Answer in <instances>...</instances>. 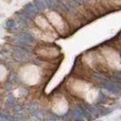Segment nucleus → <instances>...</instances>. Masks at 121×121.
<instances>
[{
  "label": "nucleus",
  "mask_w": 121,
  "mask_h": 121,
  "mask_svg": "<svg viewBox=\"0 0 121 121\" xmlns=\"http://www.w3.org/2000/svg\"><path fill=\"white\" fill-rule=\"evenodd\" d=\"M60 1H61V2H63V1H65V0H60Z\"/></svg>",
  "instance_id": "9b49d317"
},
{
  "label": "nucleus",
  "mask_w": 121,
  "mask_h": 121,
  "mask_svg": "<svg viewBox=\"0 0 121 121\" xmlns=\"http://www.w3.org/2000/svg\"><path fill=\"white\" fill-rule=\"evenodd\" d=\"M5 25H6V27L12 29V28L16 27L17 23H16L14 20H12V19H9V20H7V21L5 22Z\"/></svg>",
  "instance_id": "9d476101"
},
{
  "label": "nucleus",
  "mask_w": 121,
  "mask_h": 121,
  "mask_svg": "<svg viewBox=\"0 0 121 121\" xmlns=\"http://www.w3.org/2000/svg\"><path fill=\"white\" fill-rule=\"evenodd\" d=\"M103 55L105 57V60H107V63L110 66H112L115 69L118 68V64L120 62V58H119V55L116 51L112 50V48L106 47V48H104Z\"/></svg>",
  "instance_id": "7ed1b4c3"
},
{
  "label": "nucleus",
  "mask_w": 121,
  "mask_h": 121,
  "mask_svg": "<svg viewBox=\"0 0 121 121\" xmlns=\"http://www.w3.org/2000/svg\"><path fill=\"white\" fill-rule=\"evenodd\" d=\"M46 15H47L48 20L52 23V26H54L59 30L60 33V31L62 32L63 29H64V25L65 24H64L63 20L61 19V17L55 10H51V9H50V11L46 12Z\"/></svg>",
  "instance_id": "39448f33"
},
{
  "label": "nucleus",
  "mask_w": 121,
  "mask_h": 121,
  "mask_svg": "<svg viewBox=\"0 0 121 121\" xmlns=\"http://www.w3.org/2000/svg\"><path fill=\"white\" fill-rule=\"evenodd\" d=\"M20 78L26 84L33 85L39 79V72L38 68L35 65H27L22 67L20 71Z\"/></svg>",
  "instance_id": "f257e3e1"
},
{
  "label": "nucleus",
  "mask_w": 121,
  "mask_h": 121,
  "mask_svg": "<svg viewBox=\"0 0 121 121\" xmlns=\"http://www.w3.org/2000/svg\"><path fill=\"white\" fill-rule=\"evenodd\" d=\"M35 52L38 57L42 59H52L56 58L60 55V51L57 46H48V45H43V46H37L35 49Z\"/></svg>",
  "instance_id": "f03ea898"
},
{
  "label": "nucleus",
  "mask_w": 121,
  "mask_h": 121,
  "mask_svg": "<svg viewBox=\"0 0 121 121\" xmlns=\"http://www.w3.org/2000/svg\"><path fill=\"white\" fill-rule=\"evenodd\" d=\"M38 18L36 19V24L37 26L42 28L43 31L47 32V33H54V28H52L50 26V25L46 22V20L44 18H43L42 16H37Z\"/></svg>",
  "instance_id": "423d86ee"
},
{
  "label": "nucleus",
  "mask_w": 121,
  "mask_h": 121,
  "mask_svg": "<svg viewBox=\"0 0 121 121\" xmlns=\"http://www.w3.org/2000/svg\"><path fill=\"white\" fill-rule=\"evenodd\" d=\"M60 109H61V114H63V113L67 111V103H66V101H65L64 98H61V99H60V102L59 101L58 103H55V104H54V106H53L54 112H57V113H59V111H60L59 109H60Z\"/></svg>",
  "instance_id": "6e6552de"
},
{
  "label": "nucleus",
  "mask_w": 121,
  "mask_h": 121,
  "mask_svg": "<svg viewBox=\"0 0 121 121\" xmlns=\"http://www.w3.org/2000/svg\"><path fill=\"white\" fill-rule=\"evenodd\" d=\"M24 9H25V11H26L28 15H30L31 17L36 16V15L38 14V12H39V10L36 9V7L34 6V4L31 3V2L26 4V5L24 6Z\"/></svg>",
  "instance_id": "0eeeda50"
},
{
  "label": "nucleus",
  "mask_w": 121,
  "mask_h": 121,
  "mask_svg": "<svg viewBox=\"0 0 121 121\" xmlns=\"http://www.w3.org/2000/svg\"><path fill=\"white\" fill-rule=\"evenodd\" d=\"M33 4L39 11H44L47 9V6L43 0H34Z\"/></svg>",
  "instance_id": "1a4fd4ad"
},
{
  "label": "nucleus",
  "mask_w": 121,
  "mask_h": 121,
  "mask_svg": "<svg viewBox=\"0 0 121 121\" xmlns=\"http://www.w3.org/2000/svg\"><path fill=\"white\" fill-rule=\"evenodd\" d=\"M71 87L76 95H82V96H83V95L91 94L94 91V90L90 89V85L87 84V82H84L82 80H78V79L75 80L73 83H71Z\"/></svg>",
  "instance_id": "20e7f679"
}]
</instances>
